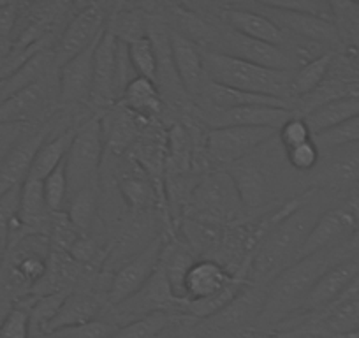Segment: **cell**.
I'll list each match as a JSON object with an SVG mask.
<instances>
[{
    "mask_svg": "<svg viewBox=\"0 0 359 338\" xmlns=\"http://www.w3.org/2000/svg\"><path fill=\"white\" fill-rule=\"evenodd\" d=\"M351 257L347 247L331 248L317 252L313 256L294 261L291 266L284 268L264 291V303L261 313L255 320L257 331H277L280 324L289 323L299 316L306 296L313 285L333 264Z\"/></svg>",
    "mask_w": 359,
    "mask_h": 338,
    "instance_id": "cell-1",
    "label": "cell"
},
{
    "mask_svg": "<svg viewBox=\"0 0 359 338\" xmlns=\"http://www.w3.org/2000/svg\"><path fill=\"white\" fill-rule=\"evenodd\" d=\"M316 194L317 189H309L299 206L266 233L248 261V284L261 285L266 280L271 282L284 268L291 266L298 259L310 231L324 213Z\"/></svg>",
    "mask_w": 359,
    "mask_h": 338,
    "instance_id": "cell-2",
    "label": "cell"
},
{
    "mask_svg": "<svg viewBox=\"0 0 359 338\" xmlns=\"http://www.w3.org/2000/svg\"><path fill=\"white\" fill-rule=\"evenodd\" d=\"M205 51V64L210 81L227 88L282 99L292 106V72L275 71L217 51Z\"/></svg>",
    "mask_w": 359,
    "mask_h": 338,
    "instance_id": "cell-3",
    "label": "cell"
},
{
    "mask_svg": "<svg viewBox=\"0 0 359 338\" xmlns=\"http://www.w3.org/2000/svg\"><path fill=\"white\" fill-rule=\"evenodd\" d=\"M245 212L247 210L227 169H212L208 173H203L196 182L184 219L229 227L241 224Z\"/></svg>",
    "mask_w": 359,
    "mask_h": 338,
    "instance_id": "cell-4",
    "label": "cell"
},
{
    "mask_svg": "<svg viewBox=\"0 0 359 338\" xmlns=\"http://www.w3.org/2000/svg\"><path fill=\"white\" fill-rule=\"evenodd\" d=\"M104 151L106 147L104 137H102L101 116L92 115L78 123L71 148L65 157L69 198L88 185L99 184Z\"/></svg>",
    "mask_w": 359,
    "mask_h": 338,
    "instance_id": "cell-5",
    "label": "cell"
},
{
    "mask_svg": "<svg viewBox=\"0 0 359 338\" xmlns=\"http://www.w3.org/2000/svg\"><path fill=\"white\" fill-rule=\"evenodd\" d=\"M277 129L269 127H220L206 129L203 151L210 169L231 168L250 157L257 148L277 137Z\"/></svg>",
    "mask_w": 359,
    "mask_h": 338,
    "instance_id": "cell-6",
    "label": "cell"
},
{
    "mask_svg": "<svg viewBox=\"0 0 359 338\" xmlns=\"http://www.w3.org/2000/svg\"><path fill=\"white\" fill-rule=\"evenodd\" d=\"M58 102V69H53L43 79L0 104V123H43L57 113Z\"/></svg>",
    "mask_w": 359,
    "mask_h": 338,
    "instance_id": "cell-7",
    "label": "cell"
},
{
    "mask_svg": "<svg viewBox=\"0 0 359 338\" xmlns=\"http://www.w3.org/2000/svg\"><path fill=\"white\" fill-rule=\"evenodd\" d=\"M217 22V39L210 51L227 55V57L240 58V60L252 62V64L262 65V67L275 69V71H287L294 72L299 67L298 60L291 51L284 48L266 44L261 41L250 39L247 36L234 32L233 29L226 27L224 23Z\"/></svg>",
    "mask_w": 359,
    "mask_h": 338,
    "instance_id": "cell-8",
    "label": "cell"
},
{
    "mask_svg": "<svg viewBox=\"0 0 359 338\" xmlns=\"http://www.w3.org/2000/svg\"><path fill=\"white\" fill-rule=\"evenodd\" d=\"M108 15L106 6L97 4V2L83 4L74 15H71L64 32L60 34L53 48L57 67H62L65 62L88 50L90 46H94L101 39L106 30Z\"/></svg>",
    "mask_w": 359,
    "mask_h": 338,
    "instance_id": "cell-9",
    "label": "cell"
},
{
    "mask_svg": "<svg viewBox=\"0 0 359 338\" xmlns=\"http://www.w3.org/2000/svg\"><path fill=\"white\" fill-rule=\"evenodd\" d=\"M168 236L169 234L162 231L143 250L120 264L118 270L113 275L111 282H109L108 289V305L111 309L129 299L137 291H141L148 284V280L157 273Z\"/></svg>",
    "mask_w": 359,
    "mask_h": 338,
    "instance_id": "cell-10",
    "label": "cell"
},
{
    "mask_svg": "<svg viewBox=\"0 0 359 338\" xmlns=\"http://www.w3.org/2000/svg\"><path fill=\"white\" fill-rule=\"evenodd\" d=\"M62 123L65 122H62L60 111H57L46 122L32 126L23 134L22 140L15 144V148L9 151L4 162L0 164V198L13 189L23 185V182L29 177L30 168H32L39 148Z\"/></svg>",
    "mask_w": 359,
    "mask_h": 338,
    "instance_id": "cell-11",
    "label": "cell"
},
{
    "mask_svg": "<svg viewBox=\"0 0 359 338\" xmlns=\"http://www.w3.org/2000/svg\"><path fill=\"white\" fill-rule=\"evenodd\" d=\"M358 203L352 201V199L338 206H333V208L324 210L313 229L310 231L305 245L299 250L298 259L313 256L317 252L345 247L352 234H354L355 224H358Z\"/></svg>",
    "mask_w": 359,
    "mask_h": 338,
    "instance_id": "cell-12",
    "label": "cell"
},
{
    "mask_svg": "<svg viewBox=\"0 0 359 338\" xmlns=\"http://www.w3.org/2000/svg\"><path fill=\"white\" fill-rule=\"evenodd\" d=\"M317 191H354L359 184V141L320 154V162L310 173Z\"/></svg>",
    "mask_w": 359,
    "mask_h": 338,
    "instance_id": "cell-13",
    "label": "cell"
},
{
    "mask_svg": "<svg viewBox=\"0 0 359 338\" xmlns=\"http://www.w3.org/2000/svg\"><path fill=\"white\" fill-rule=\"evenodd\" d=\"M192 115L206 129H220V127H269V129L278 130L291 116H294V113H292V109L277 108V106H241V108L224 109V111H199L196 106H192Z\"/></svg>",
    "mask_w": 359,
    "mask_h": 338,
    "instance_id": "cell-14",
    "label": "cell"
},
{
    "mask_svg": "<svg viewBox=\"0 0 359 338\" xmlns=\"http://www.w3.org/2000/svg\"><path fill=\"white\" fill-rule=\"evenodd\" d=\"M255 8L268 16L271 22L277 23L285 34L296 37V39L309 41V43L320 44V46H338L341 43L340 30L337 23L326 22V20L313 18V16L298 15V13L284 11L268 2H254Z\"/></svg>",
    "mask_w": 359,
    "mask_h": 338,
    "instance_id": "cell-15",
    "label": "cell"
},
{
    "mask_svg": "<svg viewBox=\"0 0 359 338\" xmlns=\"http://www.w3.org/2000/svg\"><path fill=\"white\" fill-rule=\"evenodd\" d=\"M169 36H171L172 62H175L182 87L187 92L191 101L196 102L210 85L205 64V51L196 43L189 41L187 37L172 32L171 29H169Z\"/></svg>",
    "mask_w": 359,
    "mask_h": 338,
    "instance_id": "cell-16",
    "label": "cell"
},
{
    "mask_svg": "<svg viewBox=\"0 0 359 338\" xmlns=\"http://www.w3.org/2000/svg\"><path fill=\"white\" fill-rule=\"evenodd\" d=\"M99 43V41H97ZM90 46L83 53L76 55L62 67H58V92L60 104L85 106L90 104L92 81H94V55L95 46Z\"/></svg>",
    "mask_w": 359,
    "mask_h": 338,
    "instance_id": "cell-17",
    "label": "cell"
},
{
    "mask_svg": "<svg viewBox=\"0 0 359 338\" xmlns=\"http://www.w3.org/2000/svg\"><path fill=\"white\" fill-rule=\"evenodd\" d=\"M359 275V256L345 257L340 263L333 264L323 277L317 280L310 295L306 296L305 305H303V313H319L326 310L327 306L333 305L341 295L348 289V285L354 282Z\"/></svg>",
    "mask_w": 359,
    "mask_h": 338,
    "instance_id": "cell-18",
    "label": "cell"
},
{
    "mask_svg": "<svg viewBox=\"0 0 359 338\" xmlns=\"http://www.w3.org/2000/svg\"><path fill=\"white\" fill-rule=\"evenodd\" d=\"M116 44L118 41L104 30L95 46L94 55V81L90 106L97 109H108L118 102L116 97Z\"/></svg>",
    "mask_w": 359,
    "mask_h": 338,
    "instance_id": "cell-19",
    "label": "cell"
},
{
    "mask_svg": "<svg viewBox=\"0 0 359 338\" xmlns=\"http://www.w3.org/2000/svg\"><path fill=\"white\" fill-rule=\"evenodd\" d=\"M245 280L215 259H198L185 278V302L215 298L236 282ZM248 282V280H245Z\"/></svg>",
    "mask_w": 359,
    "mask_h": 338,
    "instance_id": "cell-20",
    "label": "cell"
},
{
    "mask_svg": "<svg viewBox=\"0 0 359 338\" xmlns=\"http://www.w3.org/2000/svg\"><path fill=\"white\" fill-rule=\"evenodd\" d=\"M101 116L102 137H104L106 151L111 155H127L130 148L137 143V140L143 134L147 127L144 120L137 119L134 113H130L126 106L116 102L111 108L104 109Z\"/></svg>",
    "mask_w": 359,
    "mask_h": 338,
    "instance_id": "cell-21",
    "label": "cell"
},
{
    "mask_svg": "<svg viewBox=\"0 0 359 338\" xmlns=\"http://www.w3.org/2000/svg\"><path fill=\"white\" fill-rule=\"evenodd\" d=\"M227 173L233 178L247 212L266 206L269 198V180L261 162L250 155L227 168Z\"/></svg>",
    "mask_w": 359,
    "mask_h": 338,
    "instance_id": "cell-22",
    "label": "cell"
},
{
    "mask_svg": "<svg viewBox=\"0 0 359 338\" xmlns=\"http://www.w3.org/2000/svg\"><path fill=\"white\" fill-rule=\"evenodd\" d=\"M198 257L176 236H168L162 250L161 270L168 280L169 291L178 302H185V278Z\"/></svg>",
    "mask_w": 359,
    "mask_h": 338,
    "instance_id": "cell-23",
    "label": "cell"
},
{
    "mask_svg": "<svg viewBox=\"0 0 359 338\" xmlns=\"http://www.w3.org/2000/svg\"><path fill=\"white\" fill-rule=\"evenodd\" d=\"M101 306H102L101 296H95L94 292H88V291L67 292L64 303L60 305V310H58L57 316L53 317V320H51L50 326H48L46 333L64 330V327L79 326V324H85V323H90V320L99 319Z\"/></svg>",
    "mask_w": 359,
    "mask_h": 338,
    "instance_id": "cell-24",
    "label": "cell"
},
{
    "mask_svg": "<svg viewBox=\"0 0 359 338\" xmlns=\"http://www.w3.org/2000/svg\"><path fill=\"white\" fill-rule=\"evenodd\" d=\"M76 127H78L76 123H62V126L44 141L43 147L37 151L36 158H34L32 168H30V178H36V180L43 182L53 169H57L58 165L65 161L69 148H71L72 137H74Z\"/></svg>",
    "mask_w": 359,
    "mask_h": 338,
    "instance_id": "cell-25",
    "label": "cell"
},
{
    "mask_svg": "<svg viewBox=\"0 0 359 338\" xmlns=\"http://www.w3.org/2000/svg\"><path fill=\"white\" fill-rule=\"evenodd\" d=\"M120 104L144 122H155L164 113L165 102L157 83L137 76L123 92Z\"/></svg>",
    "mask_w": 359,
    "mask_h": 338,
    "instance_id": "cell-26",
    "label": "cell"
},
{
    "mask_svg": "<svg viewBox=\"0 0 359 338\" xmlns=\"http://www.w3.org/2000/svg\"><path fill=\"white\" fill-rule=\"evenodd\" d=\"M106 32L126 44L143 39L148 36V13L143 6L118 4L115 11L108 15Z\"/></svg>",
    "mask_w": 359,
    "mask_h": 338,
    "instance_id": "cell-27",
    "label": "cell"
},
{
    "mask_svg": "<svg viewBox=\"0 0 359 338\" xmlns=\"http://www.w3.org/2000/svg\"><path fill=\"white\" fill-rule=\"evenodd\" d=\"M133 161V158H130ZM120 194L134 212H151V206L161 205L157 191L143 169L133 161V171L122 173L118 180ZM162 206V205H161Z\"/></svg>",
    "mask_w": 359,
    "mask_h": 338,
    "instance_id": "cell-28",
    "label": "cell"
},
{
    "mask_svg": "<svg viewBox=\"0 0 359 338\" xmlns=\"http://www.w3.org/2000/svg\"><path fill=\"white\" fill-rule=\"evenodd\" d=\"M334 58H337V53H334V50H330L326 51V53L320 55V57L303 64L302 67H298L292 72V104H294V101H298V99L312 94L317 87H320V85L326 81L327 76H330L331 72V67H333L334 64Z\"/></svg>",
    "mask_w": 359,
    "mask_h": 338,
    "instance_id": "cell-29",
    "label": "cell"
},
{
    "mask_svg": "<svg viewBox=\"0 0 359 338\" xmlns=\"http://www.w3.org/2000/svg\"><path fill=\"white\" fill-rule=\"evenodd\" d=\"M359 116V97L351 95V97H340L327 104L320 106L316 111L305 116L306 126L310 127L312 134H319L323 130L337 127L347 120Z\"/></svg>",
    "mask_w": 359,
    "mask_h": 338,
    "instance_id": "cell-30",
    "label": "cell"
},
{
    "mask_svg": "<svg viewBox=\"0 0 359 338\" xmlns=\"http://www.w3.org/2000/svg\"><path fill=\"white\" fill-rule=\"evenodd\" d=\"M187 320L192 319L185 316H178V313L155 312L133 320V323L123 324L111 338H157L164 331L180 326V324L187 323Z\"/></svg>",
    "mask_w": 359,
    "mask_h": 338,
    "instance_id": "cell-31",
    "label": "cell"
},
{
    "mask_svg": "<svg viewBox=\"0 0 359 338\" xmlns=\"http://www.w3.org/2000/svg\"><path fill=\"white\" fill-rule=\"evenodd\" d=\"M97 201H99V184L88 185L71 196L65 208V215L69 217L72 226L81 234H86L94 224L97 215Z\"/></svg>",
    "mask_w": 359,
    "mask_h": 338,
    "instance_id": "cell-32",
    "label": "cell"
},
{
    "mask_svg": "<svg viewBox=\"0 0 359 338\" xmlns=\"http://www.w3.org/2000/svg\"><path fill=\"white\" fill-rule=\"evenodd\" d=\"M43 194L51 213H64L69 201V184L65 161L43 180Z\"/></svg>",
    "mask_w": 359,
    "mask_h": 338,
    "instance_id": "cell-33",
    "label": "cell"
},
{
    "mask_svg": "<svg viewBox=\"0 0 359 338\" xmlns=\"http://www.w3.org/2000/svg\"><path fill=\"white\" fill-rule=\"evenodd\" d=\"M359 141V116L347 120L337 127L323 130L319 134H313V143L319 147L320 154L333 148L344 147V144L358 143Z\"/></svg>",
    "mask_w": 359,
    "mask_h": 338,
    "instance_id": "cell-34",
    "label": "cell"
},
{
    "mask_svg": "<svg viewBox=\"0 0 359 338\" xmlns=\"http://www.w3.org/2000/svg\"><path fill=\"white\" fill-rule=\"evenodd\" d=\"M127 50H129L130 62H133L137 76L157 83V55H155V48L150 37L147 36L143 39L127 44Z\"/></svg>",
    "mask_w": 359,
    "mask_h": 338,
    "instance_id": "cell-35",
    "label": "cell"
},
{
    "mask_svg": "<svg viewBox=\"0 0 359 338\" xmlns=\"http://www.w3.org/2000/svg\"><path fill=\"white\" fill-rule=\"evenodd\" d=\"M268 4L275 6L284 11L298 13V15L313 16V18L326 20V22L334 23V9L331 2H324V0H280V2H268Z\"/></svg>",
    "mask_w": 359,
    "mask_h": 338,
    "instance_id": "cell-36",
    "label": "cell"
},
{
    "mask_svg": "<svg viewBox=\"0 0 359 338\" xmlns=\"http://www.w3.org/2000/svg\"><path fill=\"white\" fill-rule=\"evenodd\" d=\"M284 155L287 164L298 173H312L320 162V150L313 143V140L291 148V150H285Z\"/></svg>",
    "mask_w": 359,
    "mask_h": 338,
    "instance_id": "cell-37",
    "label": "cell"
},
{
    "mask_svg": "<svg viewBox=\"0 0 359 338\" xmlns=\"http://www.w3.org/2000/svg\"><path fill=\"white\" fill-rule=\"evenodd\" d=\"M278 143L285 150H291V148L299 147L303 143H309L313 140V134L310 130V127L306 126L305 119L302 116H291L284 126L278 129L277 133Z\"/></svg>",
    "mask_w": 359,
    "mask_h": 338,
    "instance_id": "cell-38",
    "label": "cell"
},
{
    "mask_svg": "<svg viewBox=\"0 0 359 338\" xmlns=\"http://www.w3.org/2000/svg\"><path fill=\"white\" fill-rule=\"evenodd\" d=\"M0 338H30V317L25 303H16L0 324Z\"/></svg>",
    "mask_w": 359,
    "mask_h": 338,
    "instance_id": "cell-39",
    "label": "cell"
},
{
    "mask_svg": "<svg viewBox=\"0 0 359 338\" xmlns=\"http://www.w3.org/2000/svg\"><path fill=\"white\" fill-rule=\"evenodd\" d=\"M120 326H116L111 320L95 319L90 323L79 324V326L64 327L58 330L65 334L67 338H111L113 334L118 331Z\"/></svg>",
    "mask_w": 359,
    "mask_h": 338,
    "instance_id": "cell-40",
    "label": "cell"
},
{
    "mask_svg": "<svg viewBox=\"0 0 359 338\" xmlns=\"http://www.w3.org/2000/svg\"><path fill=\"white\" fill-rule=\"evenodd\" d=\"M137 78V72L134 69L133 62H130L129 57V50H127V44L118 41L116 44V78H115V85H116V97L122 99L123 92L126 88L129 87L130 83Z\"/></svg>",
    "mask_w": 359,
    "mask_h": 338,
    "instance_id": "cell-41",
    "label": "cell"
},
{
    "mask_svg": "<svg viewBox=\"0 0 359 338\" xmlns=\"http://www.w3.org/2000/svg\"><path fill=\"white\" fill-rule=\"evenodd\" d=\"M20 189L22 185L0 198V243H8L9 234H11L13 224H15L16 213H18Z\"/></svg>",
    "mask_w": 359,
    "mask_h": 338,
    "instance_id": "cell-42",
    "label": "cell"
},
{
    "mask_svg": "<svg viewBox=\"0 0 359 338\" xmlns=\"http://www.w3.org/2000/svg\"><path fill=\"white\" fill-rule=\"evenodd\" d=\"M30 127L32 126H23V123H0V164Z\"/></svg>",
    "mask_w": 359,
    "mask_h": 338,
    "instance_id": "cell-43",
    "label": "cell"
},
{
    "mask_svg": "<svg viewBox=\"0 0 359 338\" xmlns=\"http://www.w3.org/2000/svg\"><path fill=\"white\" fill-rule=\"evenodd\" d=\"M67 254L76 264H88L97 257L99 248L95 240H92L88 234H81V236L72 243V247L69 248Z\"/></svg>",
    "mask_w": 359,
    "mask_h": 338,
    "instance_id": "cell-44",
    "label": "cell"
},
{
    "mask_svg": "<svg viewBox=\"0 0 359 338\" xmlns=\"http://www.w3.org/2000/svg\"><path fill=\"white\" fill-rule=\"evenodd\" d=\"M18 22V2H0V39H13Z\"/></svg>",
    "mask_w": 359,
    "mask_h": 338,
    "instance_id": "cell-45",
    "label": "cell"
},
{
    "mask_svg": "<svg viewBox=\"0 0 359 338\" xmlns=\"http://www.w3.org/2000/svg\"><path fill=\"white\" fill-rule=\"evenodd\" d=\"M358 208H359V203H358ZM345 247H347L351 256H359V213H358V224H355L354 234H352L351 240H348V243L345 245Z\"/></svg>",
    "mask_w": 359,
    "mask_h": 338,
    "instance_id": "cell-46",
    "label": "cell"
},
{
    "mask_svg": "<svg viewBox=\"0 0 359 338\" xmlns=\"http://www.w3.org/2000/svg\"><path fill=\"white\" fill-rule=\"evenodd\" d=\"M37 338H67V337H65L62 331H51V333L41 334V337H37Z\"/></svg>",
    "mask_w": 359,
    "mask_h": 338,
    "instance_id": "cell-47",
    "label": "cell"
},
{
    "mask_svg": "<svg viewBox=\"0 0 359 338\" xmlns=\"http://www.w3.org/2000/svg\"><path fill=\"white\" fill-rule=\"evenodd\" d=\"M6 248H8V243H0V268H2V263H4Z\"/></svg>",
    "mask_w": 359,
    "mask_h": 338,
    "instance_id": "cell-48",
    "label": "cell"
},
{
    "mask_svg": "<svg viewBox=\"0 0 359 338\" xmlns=\"http://www.w3.org/2000/svg\"><path fill=\"white\" fill-rule=\"evenodd\" d=\"M351 199H352V201L359 203V184L355 185V187H354V191L351 192Z\"/></svg>",
    "mask_w": 359,
    "mask_h": 338,
    "instance_id": "cell-49",
    "label": "cell"
},
{
    "mask_svg": "<svg viewBox=\"0 0 359 338\" xmlns=\"http://www.w3.org/2000/svg\"><path fill=\"white\" fill-rule=\"evenodd\" d=\"M344 338H359L358 334H348V337H344Z\"/></svg>",
    "mask_w": 359,
    "mask_h": 338,
    "instance_id": "cell-50",
    "label": "cell"
}]
</instances>
